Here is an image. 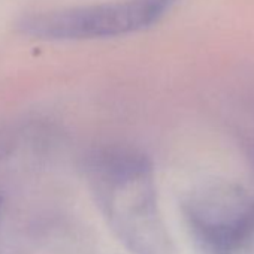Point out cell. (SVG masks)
Returning a JSON list of instances; mask_svg holds the SVG:
<instances>
[{"instance_id":"obj_1","label":"cell","mask_w":254,"mask_h":254,"mask_svg":"<svg viewBox=\"0 0 254 254\" xmlns=\"http://www.w3.org/2000/svg\"><path fill=\"white\" fill-rule=\"evenodd\" d=\"M90 183L115 236L133 254H172L150 163L133 153H108L90 168Z\"/></svg>"},{"instance_id":"obj_2","label":"cell","mask_w":254,"mask_h":254,"mask_svg":"<svg viewBox=\"0 0 254 254\" xmlns=\"http://www.w3.org/2000/svg\"><path fill=\"white\" fill-rule=\"evenodd\" d=\"M174 0H118L24 18V35L47 41H87L133 33L159 21Z\"/></svg>"},{"instance_id":"obj_3","label":"cell","mask_w":254,"mask_h":254,"mask_svg":"<svg viewBox=\"0 0 254 254\" xmlns=\"http://www.w3.org/2000/svg\"><path fill=\"white\" fill-rule=\"evenodd\" d=\"M184 214L205 254H233L254 233V197L239 187H206L186 202Z\"/></svg>"}]
</instances>
